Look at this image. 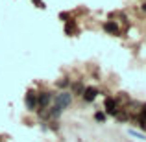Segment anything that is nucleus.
I'll list each match as a JSON object with an SVG mask.
<instances>
[{"label":"nucleus","instance_id":"1","mask_svg":"<svg viewBox=\"0 0 146 142\" xmlns=\"http://www.w3.org/2000/svg\"><path fill=\"white\" fill-rule=\"evenodd\" d=\"M104 109H106V113L107 114H111V116H115V114L118 113V111L122 109L120 105L117 103V100L115 98H111V96H107L106 100H104Z\"/></svg>","mask_w":146,"mask_h":142},{"label":"nucleus","instance_id":"2","mask_svg":"<svg viewBox=\"0 0 146 142\" xmlns=\"http://www.w3.org/2000/svg\"><path fill=\"white\" fill-rule=\"evenodd\" d=\"M54 94L48 92V90H41V92H37V107L39 109H46L50 105V102H52Z\"/></svg>","mask_w":146,"mask_h":142},{"label":"nucleus","instance_id":"3","mask_svg":"<svg viewBox=\"0 0 146 142\" xmlns=\"http://www.w3.org/2000/svg\"><path fill=\"white\" fill-rule=\"evenodd\" d=\"M56 105H59L61 109H65V107H68L70 105V102H72V94L68 92V90H61L59 94H56Z\"/></svg>","mask_w":146,"mask_h":142},{"label":"nucleus","instance_id":"4","mask_svg":"<svg viewBox=\"0 0 146 142\" xmlns=\"http://www.w3.org/2000/svg\"><path fill=\"white\" fill-rule=\"evenodd\" d=\"M24 103L28 111H35L37 109V92L35 90H28L24 96Z\"/></svg>","mask_w":146,"mask_h":142},{"label":"nucleus","instance_id":"5","mask_svg":"<svg viewBox=\"0 0 146 142\" xmlns=\"http://www.w3.org/2000/svg\"><path fill=\"white\" fill-rule=\"evenodd\" d=\"M102 28H104V32L109 33V35H120V28H118V24L115 20H106Z\"/></svg>","mask_w":146,"mask_h":142},{"label":"nucleus","instance_id":"6","mask_svg":"<svg viewBox=\"0 0 146 142\" xmlns=\"http://www.w3.org/2000/svg\"><path fill=\"white\" fill-rule=\"evenodd\" d=\"M65 33H67V35H72V37L80 33L78 22H76L74 18H70V20H67V22H65Z\"/></svg>","mask_w":146,"mask_h":142},{"label":"nucleus","instance_id":"7","mask_svg":"<svg viewBox=\"0 0 146 142\" xmlns=\"http://www.w3.org/2000/svg\"><path fill=\"white\" fill-rule=\"evenodd\" d=\"M96 96H98L96 87H85V90H83V94H82V100L83 102H93Z\"/></svg>","mask_w":146,"mask_h":142},{"label":"nucleus","instance_id":"8","mask_svg":"<svg viewBox=\"0 0 146 142\" xmlns=\"http://www.w3.org/2000/svg\"><path fill=\"white\" fill-rule=\"evenodd\" d=\"M61 113H63V109H61L59 105H56V103H54V105L48 109V118H52V120H57V118L61 116Z\"/></svg>","mask_w":146,"mask_h":142},{"label":"nucleus","instance_id":"9","mask_svg":"<svg viewBox=\"0 0 146 142\" xmlns=\"http://www.w3.org/2000/svg\"><path fill=\"white\" fill-rule=\"evenodd\" d=\"M70 89H72V94L82 96L83 90H85V85H83V81H74V83H70Z\"/></svg>","mask_w":146,"mask_h":142},{"label":"nucleus","instance_id":"10","mask_svg":"<svg viewBox=\"0 0 146 142\" xmlns=\"http://www.w3.org/2000/svg\"><path fill=\"white\" fill-rule=\"evenodd\" d=\"M115 100H117V103H118L120 107H122V105L126 107V105H128L129 102H131V98H129V96L126 94V92H118V94H117V98H115Z\"/></svg>","mask_w":146,"mask_h":142},{"label":"nucleus","instance_id":"11","mask_svg":"<svg viewBox=\"0 0 146 142\" xmlns=\"http://www.w3.org/2000/svg\"><path fill=\"white\" fill-rule=\"evenodd\" d=\"M115 118H117V120H120V122H128V120H131L133 116H131V114H129L126 109H120L117 114H115Z\"/></svg>","mask_w":146,"mask_h":142},{"label":"nucleus","instance_id":"12","mask_svg":"<svg viewBox=\"0 0 146 142\" xmlns=\"http://www.w3.org/2000/svg\"><path fill=\"white\" fill-rule=\"evenodd\" d=\"M56 85L57 87H59V89H68V87H70V79H68V78H61V79H57V81H56Z\"/></svg>","mask_w":146,"mask_h":142},{"label":"nucleus","instance_id":"13","mask_svg":"<svg viewBox=\"0 0 146 142\" xmlns=\"http://www.w3.org/2000/svg\"><path fill=\"white\" fill-rule=\"evenodd\" d=\"M94 118H96V122H106V114H104V113H96Z\"/></svg>","mask_w":146,"mask_h":142},{"label":"nucleus","instance_id":"14","mask_svg":"<svg viewBox=\"0 0 146 142\" xmlns=\"http://www.w3.org/2000/svg\"><path fill=\"white\" fill-rule=\"evenodd\" d=\"M139 114L146 118V103H143V105H141V113H139Z\"/></svg>","mask_w":146,"mask_h":142},{"label":"nucleus","instance_id":"15","mask_svg":"<svg viewBox=\"0 0 146 142\" xmlns=\"http://www.w3.org/2000/svg\"><path fill=\"white\" fill-rule=\"evenodd\" d=\"M33 4H35L37 7H44V4H43V0H32Z\"/></svg>","mask_w":146,"mask_h":142},{"label":"nucleus","instance_id":"16","mask_svg":"<svg viewBox=\"0 0 146 142\" xmlns=\"http://www.w3.org/2000/svg\"><path fill=\"white\" fill-rule=\"evenodd\" d=\"M141 7H143V11H146V2L143 4V6H141Z\"/></svg>","mask_w":146,"mask_h":142},{"label":"nucleus","instance_id":"17","mask_svg":"<svg viewBox=\"0 0 146 142\" xmlns=\"http://www.w3.org/2000/svg\"><path fill=\"white\" fill-rule=\"evenodd\" d=\"M0 139H2V137H0Z\"/></svg>","mask_w":146,"mask_h":142}]
</instances>
